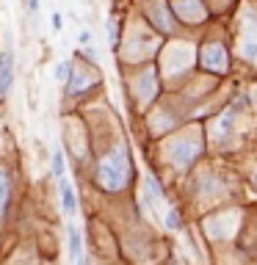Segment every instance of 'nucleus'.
<instances>
[{"label": "nucleus", "mask_w": 257, "mask_h": 265, "mask_svg": "<svg viewBox=\"0 0 257 265\" xmlns=\"http://www.w3.org/2000/svg\"><path fill=\"white\" fill-rule=\"evenodd\" d=\"M64 168H67V163H64V149L56 147V149H53V177H58V180H61V177H64Z\"/></svg>", "instance_id": "20e7f679"}, {"label": "nucleus", "mask_w": 257, "mask_h": 265, "mask_svg": "<svg viewBox=\"0 0 257 265\" xmlns=\"http://www.w3.org/2000/svg\"><path fill=\"white\" fill-rule=\"evenodd\" d=\"M6 204H8V177L6 171H0V216L6 213Z\"/></svg>", "instance_id": "423d86ee"}, {"label": "nucleus", "mask_w": 257, "mask_h": 265, "mask_svg": "<svg viewBox=\"0 0 257 265\" xmlns=\"http://www.w3.org/2000/svg\"><path fill=\"white\" fill-rule=\"evenodd\" d=\"M232 116H235V113L229 111V113H224V116L219 119V130H221V135H227V132H229V127H232Z\"/></svg>", "instance_id": "6e6552de"}, {"label": "nucleus", "mask_w": 257, "mask_h": 265, "mask_svg": "<svg viewBox=\"0 0 257 265\" xmlns=\"http://www.w3.org/2000/svg\"><path fill=\"white\" fill-rule=\"evenodd\" d=\"M77 42H80V44H89V42H91V33H89V31H83V33H77Z\"/></svg>", "instance_id": "9b49d317"}, {"label": "nucleus", "mask_w": 257, "mask_h": 265, "mask_svg": "<svg viewBox=\"0 0 257 265\" xmlns=\"http://www.w3.org/2000/svg\"><path fill=\"white\" fill-rule=\"evenodd\" d=\"M39 6H42L39 0H28V8H31V11H39Z\"/></svg>", "instance_id": "ddd939ff"}, {"label": "nucleus", "mask_w": 257, "mask_h": 265, "mask_svg": "<svg viewBox=\"0 0 257 265\" xmlns=\"http://www.w3.org/2000/svg\"><path fill=\"white\" fill-rule=\"evenodd\" d=\"M58 185H61V207H64V213H67V216H72V213H75V191H72V185L67 180H58Z\"/></svg>", "instance_id": "7ed1b4c3"}, {"label": "nucleus", "mask_w": 257, "mask_h": 265, "mask_svg": "<svg viewBox=\"0 0 257 265\" xmlns=\"http://www.w3.org/2000/svg\"><path fill=\"white\" fill-rule=\"evenodd\" d=\"M70 254H72V260H80V232L75 230V227H70Z\"/></svg>", "instance_id": "39448f33"}, {"label": "nucleus", "mask_w": 257, "mask_h": 265, "mask_svg": "<svg viewBox=\"0 0 257 265\" xmlns=\"http://www.w3.org/2000/svg\"><path fill=\"white\" fill-rule=\"evenodd\" d=\"M166 227H169V230H177V227H180V213H177V210H169Z\"/></svg>", "instance_id": "1a4fd4ad"}, {"label": "nucleus", "mask_w": 257, "mask_h": 265, "mask_svg": "<svg viewBox=\"0 0 257 265\" xmlns=\"http://www.w3.org/2000/svg\"><path fill=\"white\" fill-rule=\"evenodd\" d=\"M77 265H89V260H80V263H77Z\"/></svg>", "instance_id": "4468645a"}, {"label": "nucleus", "mask_w": 257, "mask_h": 265, "mask_svg": "<svg viewBox=\"0 0 257 265\" xmlns=\"http://www.w3.org/2000/svg\"><path fill=\"white\" fill-rule=\"evenodd\" d=\"M127 182V161L122 149H116L113 155H108L100 163V185H105L108 191H116Z\"/></svg>", "instance_id": "f257e3e1"}, {"label": "nucleus", "mask_w": 257, "mask_h": 265, "mask_svg": "<svg viewBox=\"0 0 257 265\" xmlns=\"http://www.w3.org/2000/svg\"><path fill=\"white\" fill-rule=\"evenodd\" d=\"M14 83V53L3 50L0 53V97H6L8 89Z\"/></svg>", "instance_id": "f03ea898"}, {"label": "nucleus", "mask_w": 257, "mask_h": 265, "mask_svg": "<svg viewBox=\"0 0 257 265\" xmlns=\"http://www.w3.org/2000/svg\"><path fill=\"white\" fill-rule=\"evenodd\" d=\"M50 25H53V28H56V31H61V28H64V17H61V14H58V11H56V14L50 17Z\"/></svg>", "instance_id": "9d476101"}, {"label": "nucleus", "mask_w": 257, "mask_h": 265, "mask_svg": "<svg viewBox=\"0 0 257 265\" xmlns=\"http://www.w3.org/2000/svg\"><path fill=\"white\" fill-rule=\"evenodd\" d=\"M108 31H111V42L116 44V22H113V20L108 22Z\"/></svg>", "instance_id": "f8f14e48"}, {"label": "nucleus", "mask_w": 257, "mask_h": 265, "mask_svg": "<svg viewBox=\"0 0 257 265\" xmlns=\"http://www.w3.org/2000/svg\"><path fill=\"white\" fill-rule=\"evenodd\" d=\"M72 77V64L70 61H61L56 66V80H70Z\"/></svg>", "instance_id": "0eeeda50"}]
</instances>
